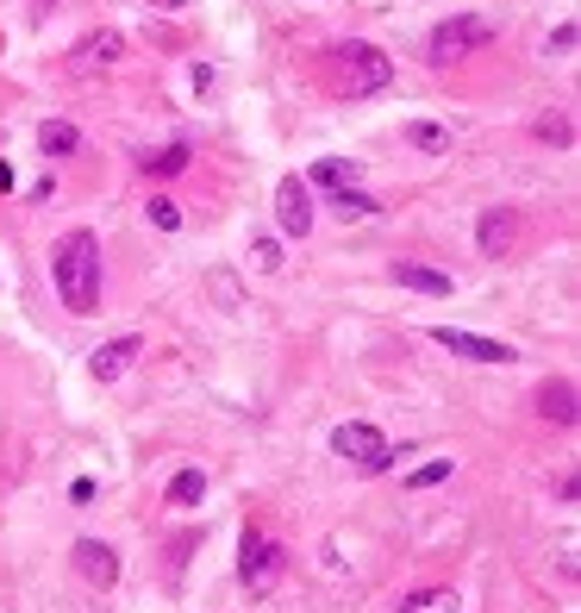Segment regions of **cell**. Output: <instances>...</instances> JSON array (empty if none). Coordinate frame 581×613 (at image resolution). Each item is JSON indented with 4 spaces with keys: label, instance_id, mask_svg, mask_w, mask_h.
Masks as SVG:
<instances>
[{
    "label": "cell",
    "instance_id": "obj_11",
    "mask_svg": "<svg viewBox=\"0 0 581 613\" xmlns=\"http://www.w3.org/2000/svg\"><path fill=\"white\" fill-rule=\"evenodd\" d=\"M138 351H144V338H113V345H101V351L88 358V370H94V383H113V376H126Z\"/></svg>",
    "mask_w": 581,
    "mask_h": 613
},
{
    "label": "cell",
    "instance_id": "obj_17",
    "mask_svg": "<svg viewBox=\"0 0 581 613\" xmlns=\"http://www.w3.org/2000/svg\"><path fill=\"white\" fill-rule=\"evenodd\" d=\"M201 495H206V476L201 470H181L176 483H169V508H194Z\"/></svg>",
    "mask_w": 581,
    "mask_h": 613
},
{
    "label": "cell",
    "instance_id": "obj_3",
    "mask_svg": "<svg viewBox=\"0 0 581 613\" xmlns=\"http://www.w3.org/2000/svg\"><path fill=\"white\" fill-rule=\"evenodd\" d=\"M494 45V26L481 20V13H463V20H444V26L426 38V57L431 63H456V57H469V51H488Z\"/></svg>",
    "mask_w": 581,
    "mask_h": 613
},
{
    "label": "cell",
    "instance_id": "obj_20",
    "mask_svg": "<svg viewBox=\"0 0 581 613\" xmlns=\"http://www.w3.org/2000/svg\"><path fill=\"white\" fill-rule=\"evenodd\" d=\"M351 176H356V170H344L338 157H326V163L313 170V182H319V188H331V195H338V188H351Z\"/></svg>",
    "mask_w": 581,
    "mask_h": 613
},
{
    "label": "cell",
    "instance_id": "obj_10",
    "mask_svg": "<svg viewBox=\"0 0 581 613\" xmlns=\"http://www.w3.org/2000/svg\"><path fill=\"white\" fill-rule=\"evenodd\" d=\"M76 570H81V583L113 588V583H119V551L101 545V538H81V545H76Z\"/></svg>",
    "mask_w": 581,
    "mask_h": 613
},
{
    "label": "cell",
    "instance_id": "obj_4",
    "mask_svg": "<svg viewBox=\"0 0 581 613\" xmlns=\"http://www.w3.org/2000/svg\"><path fill=\"white\" fill-rule=\"evenodd\" d=\"M331 451H338V458H351L356 470H369V476L394 463V451H388V438H381L376 426H363V420H351V426H338V433H331Z\"/></svg>",
    "mask_w": 581,
    "mask_h": 613
},
{
    "label": "cell",
    "instance_id": "obj_18",
    "mask_svg": "<svg viewBox=\"0 0 581 613\" xmlns=\"http://www.w3.org/2000/svg\"><path fill=\"white\" fill-rule=\"evenodd\" d=\"M331 207H338L344 220H376V213H381V201H369V195H356V188H338V195H331Z\"/></svg>",
    "mask_w": 581,
    "mask_h": 613
},
{
    "label": "cell",
    "instance_id": "obj_14",
    "mask_svg": "<svg viewBox=\"0 0 581 613\" xmlns=\"http://www.w3.org/2000/svg\"><path fill=\"white\" fill-rule=\"evenodd\" d=\"M38 145H45V157H70L81 145V132L70 126V120H45V126H38Z\"/></svg>",
    "mask_w": 581,
    "mask_h": 613
},
{
    "label": "cell",
    "instance_id": "obj_9",
    "mask_svg": "<svg viewBox=\"0 0 581 613\" xmlns=\"http://www.w3.org/2000/svg\"><path fill=\"white\" fill-rule=\"evenodd\" d=\"M70 57H76V76H94V70H113V63L126 57V38H119V32H88Z\"/></svg>",
    "mask_w": 581,
    "mask_h": 613
},
{
    "label": "cell",
    "instance_id": "obj_25",
    "mask_svg": "<svg viewBox=\"0 0 581 613\" xmlns=\"http://www.w3.org/2000/svg\"><path fill=\"white\" fill-rule=\"evenodd\" d=\"M151 7H163V13H176V7H188V0H151Z\"/></svg>",
    "mask_w": 581,
    "mask_h": 613
},
{
    "label": "cell",
    "instance_id": "obj_26",
    "mask_svg": "<svg viewBox=\"0 0 581 613\" xmlns=\"http://www.w3.org/2000/svg\"><path fill=\"white\" fill-rule=\"evenodd\" d=\"M38 7H51V0H38Z\"/></svg>",
    "mask_w": 581,
    "mask_h": 613
},
{
    "label": "cell",
    "instance_id": "obj_22",
    "mask_svg": "<svg viewBox=\"0 0 581 613\" xmlns=\"http://www.w3.org/2000/svg\"><path fill=\"white\" fill-rule=\"evenodd\" d=\"M444 476H451V458H438V463H426V470H413V476H406V488H438Z\"/></svg>",
    "mask_w": 581,
    "mask_h": 613
},
{
    "label": "cell",
    "instance_id": "obj_19",
    "mask_svg": "<svg viewBox=\"0 0 581 613\" xmlns=\"http://www.w3.org/2000/svg\"><path fill=\"white\" fill-rule=\"evenodd\" d=\"M144 170H151V176H181V170H188V145H169V151L144 157Z\"/></svg>",
    "mask_w": 581,
    "mask_h": 613
},
{
    "label": "cell",
    "instance_id": "obj_21",
    "mask_svg": "<svg viewBox=\"0 0 581 613\" xmlns=\"http://www.w3.org/2000/svg\"><path fill=\"white\" fill-rule=\"evenodd\" d=\"M151 226L156 232H181V207L169 201V195H156V201H151Z\"/></svg>",
    "mask_w": 581,
    "mask_h": 613
},
{
    "label": "cell",
    "instance_id": "obj_2",
    "mask_svg": "<svg viewBox=\"0 0 581 613\" xmlns=\"http://www.w3.org/2000/svg\"><path fill=\"white\" fill-rule=\"evenodd\" d=\"M338 88L351 95V101H363V95H381L388 82H394V63L376 51V45H363V38H351V45H338Z\"/></svg>",
    "mask_w": 581,
    "mask_h": 613
},
{
    "label": "cell",
    "instance_id": "obj_5",
    "mask_svg": "<svg viewBox=\"0 0 581 613\" xmlns=\"http://www.w3.org/2000/svg\"><path fill=\"white\" fill-rule=\"evenodd\" d=\"M281 563H288V551H281V545H269L263 533H244V563H238V576H244V588H251V595H269V588H276Z\"/></svg>",
    "mask_w": 581,
    "mask_h": 613
},
{
    "label": "cell",
    "instance_id": "obj_12",
    "mask_svg": "<svg viewBox=\"0 0 581 613\" xmlns=\"http://www.w3.org/2000/svg\"><path fill=\"white\" fill-rule=\"evenodd\" d=\"M394 282H401V288H413V295H438V301L456 288V282L444 276V270H431V263H394Z\"/></svg>",
    "mask_w": 581,
    "mask_h": 613
},
{
    "label": "cell",
    "instance_id": "obj_6",
    "mask_svg": "<svg viewBox=\"0 0 581 613\" xmlns=\"http://www.w3.org/2000/svg\"><path fill=\"white\" fill-rule=\"evenodd\" d=\"M431 338H438L444 351H456V358H469V363H513V358H519L513 345L481 338V333H463V326H431Z\"/></svg>",
    "mask_w": 581,
    "mask_h": 613
},
{
    "label": "cell",
    "instance_id": "obj_7",
    "mask_svg": "<svg viewBox=\"0 0 581 613\" xmlns=\"http://www.w3.org/2000/svg\"><path fill=\"white\" fill-rule=\"evenodd\" d=\"M276 226L288 232V238H306V232H313V195H306L301 176H281V188H276Z\"/></svg>",
    "mask_w": 581,
    "mask_h": 613
},
{
    "label": "cell",
    "instance_id": "obj_16",
    "mask_svg": "<svg viewBox=\"0 0 581 613\" xmlns=\"http://www.w3.org/2000/svg\"><path fill=\"white\" fill-rule=\"evenodd\" d=\"M463 601H456L451 588H419V595H406L401 613H456Z\"/></svg>",
    "mask_w": 581,
    "mask_h": 613
},
{
    "label": "cell",
    "instance_id": "obj_13",
    "mask_svg": "<svg viewBox=\"0 0 581 613\" xmlns=\"http://www.w3.org/2000/svg\"><path fill=\"white\" fill-rule=\"evenodd\" d=\"M538 413H544V420H556V426H576V388H569V383H544Z\"/></svg>",
    "mask_w": 581,
    "mask_h": 613
},
{
    "label": "cell",
    "instance_id": "obj_23",
    "mask_svg": "<svg viewBox=\"0 0 581 613\" xmlns=\"http://www.w3.org/2000/svg\"><path fill=\"white\" fill-rule=\"evenodd\" d=\"M251 263H256V270H281V245H276V238H256Z\"/></svg>",
    "mask_w": 581,
    "mask_h": 613
},
{
    "label": "cell",
    "instance_id": "obj_15",
    "mask_svg": "<svg viewBox=\"0 0 581 613\" xmlns=\"http://www.w3.org/2000/svg\"><path fill=\"white\" fill-rule=\"evenodd\" d=\"M406 145H413V151H426V157H444V151H451V132L431 126V120H413V126H406Z\"/></svg>",
    "mask_w": 581,
    "mask_h": 613
},
{
    "label": "cell",
    "instance_id": "obj_8",
    "mask_svg": "<svg viewBox=\"0 0 581 613\" xmlns=\"http://www.w3.org/2000/svg\"><path fill=\"white\" fill-rule=\"evenodd\" d=\"M476 245H481V257H513V245H519V213L513 207H488L476 226Z\"/></svg>",
    "mask_w": 581,
    "mask_h": 613
},
{
    "label": "cell",
    "instance_id": "obj_1",
    "mask_svg": "<svg viewBox=\"0 0 581 613\" xmlns=\"http://www.w3.org/2000/svg\"><path fill=\"white\" fill-rule=\"evenodd\" d=\"M51 276L70 313H94L101 306V238L94 232H70L51 251Z\"/></svg>",
    "mask_w": 581,
    "mask_h": 613
},
{
    "label": "cell",
    "instance_id": "obj_24",
    "mask_svg": "<svg viewBox=\"0 0 581 613\" xmlns=\"http://www.w3.org/2000/svg\"><path fill=\"white\" fill-rule=\"evenodd\" d=\"M538 138H544V145H569L576 126H569V120H538Z\"/></svg>",
    "mask_w": 581,
    "mask_h": 613
}]
</instances>
